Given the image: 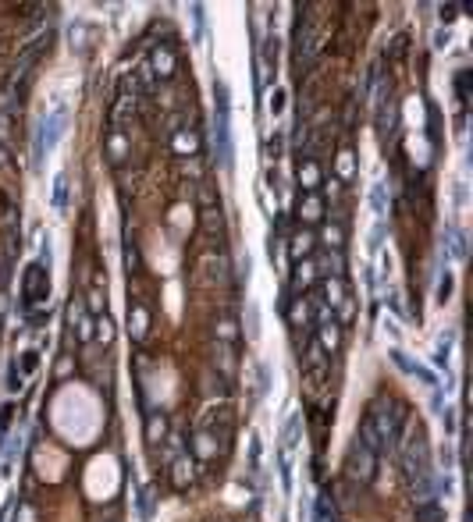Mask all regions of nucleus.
<instances>
[{
    "mask_svg": "<svg viewBox=\"0 0 473 522\" xmlns=\"http://www.w3.org/2000/svg\"><path fill=\"white\" fill-rule=\"evenodd\" d=\"M367 419L374 426L381 448H388V444H395L399 426L406 423V405H399V402H374L370 412H367Z\"/></svg>",
    "mask_w": 473,
    "mask_h": 522,
    "instance_id": "1",
    "label": "nucleus"
},
{
    "mask_svg": "<svg viewBox=\"0 0 473 522\" xmlns=\"http://www.w3.org/2000/svg\"><path fill=\"white\" fill-rule=\"evenodd\" d=\"M345 473H349L352 483H370V480L377 476V455H374L367 444L352 441V444H349V455H345Z\"/></svg>",
    "mask_w": 473,
    "mask_h": 522,
    "instance_id": "2",
    "label": "nucleus"
},
{
    "mask_svg": "<svg viewBox=\"0 0 473 522\" xmlns=\"http://www.w3.org/2000/svg\"><path fill=\"white\" fill-rule=\"evenodd\" d=\"M22 292H25V305H36V302H43L50 295V278H47V267L43 263H33V267L25 270Z\"/></svg>",
    "mask_w": 473,
    "mask_h": 522,
    "instance_id": "3",
    "label": "nucleus"
},
{
    "mask_svg": "<svg viewBox=\"0 0 473 522\" xmlns=\"http://www.w3.org/2000/svg\"><path fill=\"white\" fill-rule=\"evenodd\" d=\"M65 121H68V110L65 107H57L53 114H50V121H43V128H40V139H43V149H53L57 146V139L65 135Z\"/></svg>",
    "mask_w": 473,
    "mask_h": 522,
    "instance_id": "4",
    "label": "nucleus"
},
{
    "mask_svg": "<svg viewBox=\"0 0 473 522\" xmlns=\"http://www.w3.org/2000/svg\"><path fill=\"white\" fill-rule=\"evenodd\" d=\"M68 317H72V323H75V334H78V342H82V345H90L93 337H97V327H93L97 320H93V317H85L78 302H72V305H68Z\"/></svg>",
    "mask_w": 473,
    "mask_h": 522,
    "instance_id": "5",
    "label": "nucleus"
},
{
    "mask_svg": "<svg viewBox=\"0 0 473 522\" xmlns=\"http://www.w3.org/2000/svg\"><path fill=\"white\" fill-rule=\"evenodd\" d=\"M196 462L189 455H182V458H174L171 462V483H174V490H189L192 487V480H196V469H192Z\"/></svg>",
    "mask_w": 473,
    "mask_h": 522,
    "instance_id": "6",
    "label": "nucleus"
},
{
    "mask_svg": "<svg viewBox=\"0 0 473 522\" xmlns=\"http://www.w3.org/2000/svg\"><path fill=\"white\" fill-rule=\"evenodd\" d=\"M313 337H317V345H320L324 352H328V355L342 348V330H338V323H320Z\"/></svg>",
    "mask_w": 473,
    "mask_h": 522,
    "instance_id": "7",
    "label": "nucleus"
},
{
    "mask_svg": "<svg viewBox=\"0 0 473 522\" xmlns=\"http://www.w3.org/2000/svg\"><path fill=\"white\" fill-rule=\"evenodd\" d=\"M142 434H146V441H150V444H164L167 441V416L164 412H150V416H146V430H142Z\"/></svg>",
    "mask_w": 473,
    "mask_h": 522,
    "instance_id": "8",
    "label": "nucleus"
},
{
    "mask_svg": "<svg viewBox=\"0 0 473 522\" xmlns=\"http://www.w3.org/2000/svg\"><path fill=\"white\" fill-rule=\"evenodd\" d=\"M214 366H217V373H221L224 380L235 377V355H231V345H224V342L214 345Z\"/></svg>",
    "mask_w": 473,
    "mask_h": 522,
    "instance_id": "9",
    "label": "nucleus"
},
{
    "mask_svg": "<svg viewBox=\"0 0 473 522\" xmlns=\"http://www.w3.org/2000/svg\"><path fill=\"white\" fill-rule=\"evenodd\" d=\"M306 370L310 373H328V352L317 345V337L306 342Z\"/></svg>",
    "mask_w": 473,
    "mask_h": 522,
    "instance_id": "10",
    "label": "nucleus"
},
{
    "mask_svg": "<svg viewBox=\"0 0 473 522\" xmlns=\"http://www.w3.org/2000/svg\"><path fill=\"white\" fill-rule=\"evenodd\" d=\"M171 149L179 153V157H196V149H199V139H196V132H174L171 135Z\"/></svg>",
    "mask_w": 473,
    "mask_h": 522,
    "instance_id": "11",
    "label": "nucleus"
},
{
    "mask_svg": "<svg viewBox=\"0 0 473 522\" xmlns=\"http://www.w3.org/2000/svg\"><path fill=\"white\" fill-rule=\"evenodd\" d=\"M299 181H303V189H306V192H313V189L320 185V164H317L313 157L299 160Z\"/></svg>",
    "mask_w": 473,
    "mask_h": 522,
    "instance_id": "12",
    "label": "nucleus"
},
{
    "mask_svg": "<svg viewBox=\"0 0 473 522\" xmlns=\"http://www.w3.org/2000/svg\"><path fill=\"white\" fill-rule=\"evenodd\" d=\"M345 281L342 278H328V281H324V302H328L331 305V310H338V305L345 302Z\"/></svg>",
    "mask_w": 473,
    "mask_h": 522,
    "instance_id": "13",
    "label": "nucleus"
},
{
    "mask_svg": "<svg viewBox=\"0 0 473 522\" xmlns=\"http://www.w3.org/2000/svg\"><path fill=\"white\" fill-rule=\"evenodd\" d=\"M392 359H395V362L402 366V370H406V373H413V377H420L424 384H434V377H431V373L424 370V366H420V362H413V359H409L406 352H399V348H395V352H392Z\"/></svg>",
    "mask_w": 473,
    "mask_h": 522,
    "instance_id": "14",
    "label": "nucleus"
},
{
    "mask_svg": "<svg viewBox=\"0 0 473 522\" xmlns=\"http://www.w3.org/2000/svg\"><path fill=\"white\" fill-rule=\"evenodd\" d=\"M153 71L157 75H174V53H171V47H157L153 50Z\"/></svg>",
    "mask_w": 473,
    "mask_h": 522,
    "instance_id": "15",
    "label": "nucleus"
},
{
    "mask_svg": "<svg viewBox=\"0 0 473 522\" xmlns=\"http://www.w3.org/2000/svg\"><path fill=\"white\" fill-rule=\"evenodd\" d=\"M288 323H292V327L310 323V305L303 302V295H295V298L288 302Z\"/></svg>",
    "mask_w": 473,
    "mask_h": 522,
    "instance_id": "16",
    "label": "nucleus"
},
{
    "mask_svg": "<svg viewBox=\"0 0 473 522\" xmlns=\"http://www.w3.org/2000/svg\"><path fill=\"white\" fill-rule=\"evenodd\" d=\"M310 253H313V235L310 231H295L292 235V256L295 260H306Z\"/></svg>",
    "mask_w": 473,
    "mask_h": 522,
    "instance_id": "17",
    "label": "nucleus"
},
{
    "mask_svg": "<svg viewBox=\"0 0 473 522\" xmlns=\"http://www.w3.org/2000/svg\"><path fill=\"white\" fill-rule=\"evenodd\" d=\"M417 522H445V512H441V501H427L417 508Z\"/></svg>",
    "mask_w": 473,
    "mask_h": 522,
    "instance_id": "18",
    "label": "nucleus"
},
{
    "mask_svg": "<svg viewBox=\"0 0 473 522\" xmlns=\"http://www.w3.org/2000/svg\"><path fill=\"white\" fill-rule=\"evenodd\" d=\"M299 217L303 221H317L320 217V196L317 192H306V199L299 203Z\"/></svg>",
    "mask_w": 473,
    "mask_h": 522,
    "instance_id": "19",
    "label": "nucleus"
},
{
    "mask_svg": "<svg viewBox=\"0 0 473 522\" xmlns=\"http://www.w3.org/2000/svg\"><path fill=\"white\" fill-rule=\"evenodd\" d=\"M128 330H132L135 342H142V337H146V305H135V310H132V323H128Z\"/></svg>",
    "mask_w": 473,
    "mask_h": 522,
    "instance_id": "20",
    "label": "nucleus"
},
{
    "mask_svg": "<svg viewBox=\"0 0 473 522\" xmlns=\"http://www.w3.org/2000/svg\"><path fill=\"white\" fill-rule=\"evenodd\" d=\"M295 441H299V412H292L285 419V444H281V451H288Z\"/></svg>",
    "mask_w": 473,
    "mask_h": 522,
    "instance_id": "21",
    "label": "nucleus"
},
{
    "mask_svg": "<svg viewBox=\"0 0 473 522\" xmlns=\"http://www.w3.org/2000/svg\"><path fill=\"white\" fill-rule=\"evenodd\" d=\"M15 522H40V508L33 501H18L15 505Z\"/></svg>",
    "mask_w": 473,
    "mask_h": 522,
    "instance_id": "22",
    "label": "nucleus"
},
{
    "mask_svg": "<svg viewBox=\"0 0 473 522\" xmlns=\"http://www.w3.org/2000/svg\"><path fill=\"white\" fill-rule=\"evenodd\" d=\"M217 337H221L224 345H231L235 337H239V327H235V320H231V317H221V323H217Z\"/></svg>",
    "mask_w": 473,
    "mask_h": 522,
    "instance_id": "23",
    "label": "nucleus"
},
{
    "mask_svg": "<svg viewBox=\"0 0 473 522\" xmlns=\"http://www.w3.org/2000/svg\"><path fill=\"white\" fill-rule=\"evenodd\" d=\"M338 178H352V171H356V160H352V149H342L338 153Z\"/></svg>",
    "mask_w": 473,
    "mask_h": 522,
    "instance_id": "24",
    "label": "nucleus"
},
{
    "mask_svg": "<svg viewBox=\"0 0 473 522\" xmlns=\"http://www.w3.org/2000/svg\"><path fill=\"white\" fill-rule=\"evenodd\" d=\"M324 242H328V249H335V253H342V242H345V235H342V228H338V224H328V231H324Z\"/></svg>",
    "mask_w": 473,
    "mask_h": 522,
    "instance_id": "25",
    "label": "nucleus"
},
{
    "mask_svg": "<svg viewBox=\"0 0 473 522\" xmlns=\"http://www.w3.org/2000/svg\"><path fill=\"white\" fill-rule=\"evenodd\" d=\"M313 522H331V505H328V498H317V508H313Z\"/></svg>",
    "mask_w": 473,
    "mask_h": 522,
    "instance_id": "26",
    "label": "nucleus"
},
{
    "mask_svg": "<svg viewBox=\"0 0 473 522\" xmlns=\"http://www.w3.org/2000/svg\"><path fill=\"white\" fill-rule=\"evenodd\" d=\"M214 451H217V444L210 441V434H199V437H196V455H199V458L214 455Z\"/></svg>",
    "mask_w": 473,
    "mask_h": 522,
    "instance_id": "27",
    "label": "nucleus"
},
{
    "mask_svg": "<svg viewBox=\"0 0 473 522\" xmlns=\"http://www.w3.org/2000/svg\"><path fill=\"white\" fill-rule=\"evenodd\" d=\"M97 337H100V342L103 345H110V337H114V327H110V320H107V313L97 320Z\"/></svg>",
    "mask_w": 473,
    "mask_h": 522,
    "instance_id": "28",
    "label": "nucleus"
},
{
    "mask_svg": "<svg viewBox=\"0 0 473 522\" xmlns=\"http://www.w3.org/2000/svg\"><path fill=\"white\" fill-rule=\"evenodd\" d=\"M85 302H90V313H93V317H103V313H107V302H103L100 292H90V298H85Z\"/></svg>",
    "mask_w": 473,
    "mask_h": 522,
    "instance_id": "29",
    "label": "nucleus"
},
{
    "mask_svg": "<svg viewBox=\"0 0 473 522\" xmlns=\"http://www.w3.org/2000/svg\"><path fill=\"white\" fill-rule=\"evenodd\" d=\"M217 210V206H214ZM214 210H203V228L206 231H221V213H214Z\"/></svg>",
    "mask_w": 473,
    "mask_h": 522,
    "instance_id": "30",
    "label": "nucleus"
},
{
    "mask_svg": "<svg viewBox=\"0 0 473 522\" xmlns=\"http://www.w3.org/2000/svg\"><path fill=\"white\" fill-rule=\"evenodd\" d=\"M65 192H68V174H57V192H53V206H65Z\"/></svg>",
    "mask_w": 473,
    "mask_h": 522,
    "instance_id": "31",
    "label": "nucleus"
},
{
    "mask_svg": "<svg viewBox=\"0 0 473 522\" xmlns=\"http://www.w3.org/2000/svg\"><path fill=\"white\" fill-rule=\"evenodd\" d=\"M449 348H452V334H449V337H438V352H434V359H438V362H449Z\"/></svg>",
    "mask_w": 473,
    "mask_h": 522,
    "instance_id": "32",
    "label": "nucleus"
},
{
    "mask_svg": "<svg viewBox=\"0 0 473 522\" xmlns=\"http://www.w3.org/2000/svg\"><path fill=\"white\" fill-rule=\"evenodd\" d=\"M310 278H313V263H310V260H303L299 273H295V288H299V285H310Z\"/></svg>",
    "mask_w": 473,
    "mask_h": 522,
    "instance_id": "33",
    "label": "nucleus"
},
{
    "mask_svg": "<svg viewBox=\"0 0 473 522\" xmlns=\"http://www.w3.org/2000/svg\"><path fill=\"white\" fill-rule=\"evenodd\" d=\"M139 508H142V519H150V508H153V487H146V490H142Z\"/></svg>",
    "mask_w": 473,
    "mask_h": 522,
    "instance_id": "34",
    "label": "nucleus"
},
{
    "mask_svg": "<svg viewBox=\"0 0 473 522\" xmlns=\"http://www.w3.org/2000/svg\"><path fill=\"white\" fill-rule=\"evenodd\" d=\"M370 199H374V210H377V217H381V213H384V185H381V181H377V185H374Z\"/></svg>",
    "mask_w": 473,
    "mask_h": 522,
    "instance_id": "35",
    "label": "nucleus"
},
{
    "mask_svg": "<svg viewBox=\"0 0 473 522\" xmlns=\"http://www.w3.org/2000/svg\"><path fill=\"white\" fill-rule=\"evenodd\" d=\"M110 157H114V160L125 157V139H122V135H110Z\"/></svg>",
    "mask_w": 473,
    "mask_h": 522,
    "instance_id": "36",
    "label": "nucleus"
},
{
    "mask_svg": "<svg viewBox=\"0 0 473 522\" xmlns=\"http://www.w3.org/2000/svg\"><path fill=\"white\" fill-rule=\"evenodd\" d=\"M75 370V359L72 355H61V362H57V377H68Z\"/></svg>",
    "mask_w": 473,
    "mask_h": 522,
    "instance_id": "37",
    "label": "nucleus"
},
{
    "mask_svg": "<svg viewBox=\"0 0 473 522\" xmlns=\"http://www.w3.org/2000/svg\"><path fill=\"white\" fill-rule=\"evenodd\" d=\"M449 292H452V273H445V278H441V285H438V298L445 302V298H449Z\"/></svg>",
    "mask_w": 473,
    "mask_h": 522,
    "instance_id": "38",
    "label": "nucleus"
},
{
    "mask_svg": "<svg viewBox=\"0 0 473 522\" xmlns=\"http://www.w3.org/2000/svg\"><path fill=\"white\" fill-rule=\"evenodd\" d=\"M466 85H470V71H459V78H456V89H459V96L466 100Z\"/></svg>",
    "mask_w": 473,
    "mask_h": 522,
    "instance_id": "39",
    "label": "nucleus"
},
{
    "mask_svg": "<svg viewBox=\"0 0 473 522\" xmlns=\"http://www.w3.org/2000/svg\"><path fill=\"white\" fill-rule=\"evenodd\" d=\"M281 107H285V93L278 89V93L271 96V114H281Z\"/></svg>",
    "mask_w": 473,
    "mask_h": 522,
    "instance_id": "40",
    "label": "nucleus"
},
{
    "mask_svg": "<svg viewBox=\"0 0 473 522\" xmlns=\"http://www.w3.org/2000/svg\"><path fill=\"white\" fill-rule=\"evenodd\" d=\"M456 11H459V4H445V8H441V22H452Z\"/></svg>",
    "mask_w": 473,
    "mask_h": 522,
    "instance_id": "41",
    "label": "nucleus"
},
{
    "mask_svg": "<svg viewBox=\"0 0 473 522\" xmlns=\"http://www.w3.org/2000/svg\"><path fill=\"white\" fill-rule=\"evenodd\" d=\"M0 139H8V117H0Z\"/></svg>",
    "mask_w": 473,
    "mask_h": 522,
    "instance_id": "42",
    "label": "nucleus"
},
{
    "mask_svg": "<svg viewBox=\"0 0 473 522\" xmlns=\"http://www.w3.org/2000/svg\"><path fill=\"white\" fill-rule=\"evenodd\" d=\"M0 522H4V515H0Z\"/></svg>",
    "mask_w": 473,
    "mask_h": 522,
    "instance_id": "43",
    "label": "nucleus"
}]
</instances>
